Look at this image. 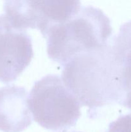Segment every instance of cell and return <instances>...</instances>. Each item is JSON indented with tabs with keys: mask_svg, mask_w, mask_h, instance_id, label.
Listing matches in <instances>:
<instances>
[{
	"mask_svg": "<svg viewBox=\"0 0 131 132\" xmlns=\"http://www.w3.org/2000/svg\"><path fill=\"white\" fill-rule=\"evenodd\" d=\"M80 0H4L5 16L15 28H37L44 36L52 26L74 16Z\"/></svg>",
	"mask_w": 131,
	"mask_h": 132,
	"instance_id": "277c9868",
	"label": "cell"
},
{
	"mask_svg": "<svg viewBox=\"0 0 131 132\" xmlns=\"http://www.w3.org/2000/svg\"><path fill=\"white\" fill-rule=\"evenodd\" d=\"M107 132H131V113L120 116L110 123Z\"/></svg>",
	"mask_w": 131,
	"mask_h": 132,
	"instance_id": "ba28073f",
	"label": "cell"
},
{
	"mask_svg": "<svg viewBox=\"0 0 131 132\" xmlns=\"http://www.w3.org/2000/svg\"><path fill=\"white\" fill-rule=\"evenodd\" d=\"M110 41L119 73V100L125 107L131 104V21L122 24Z\"/></svg>",
	"mask_w": 131,
	"mask_h": 132,
	"instance_id": "52a82bcc",
	"label": "cell"
},
{
	"mask_svg": "<svg viewBox=\"0 0 131 132\" xmlns=\"http://www.w3.org/2000/svg\"><path fill=\"white\" fill-rule=\"evenodd\" d=\"M62 79L90 112L119 103L118 67L110 41L97 50L79 54L64 66Z\"/></svg>",
	"mask_w": 131,
	"mask_h": 132,
	"instance_id": "6da1fadb",
	"label": "cell"
},
{
	"mask_svg": "<svg viewBox=\"0 0 131 132\" xmlns=\"http://www.w3.org/2000/svg\"><path fill=\"white\" fill-rule=\"evenodd\" d=\"M33 57L32 39L26 30L15 28L5 14L0 15V81H15Z\"/></svg>",
	"mask_w": 131,
	"mask_h": 132,
	"instance_id": "5b68a950",
	"label": "cell"
},
{
	"mask_svg": "<svg viewBox=\"0 0 131 132\" xmlns=\"http://www.w3.org/2000/svg\"><path fill=\"white\" fill-rule=\"evenodd\" d=\"M112 34L108 17L100 9L88 6H81L74 16L50 27L44 37L49 58L64 67L79 54L106 45Z\"/></svg>",
	"mask_w": 131,
	"mask_h": 132,
	"instance_id": "7a4b0ae2",
	"label": "cell"
},
{
	"mask_svg": "<svg viewBox=\"0 0 131 132\" xmlns=\"http://www.w3.org/2000/svg\"><path fill=\"white\" fill-rule=\"evenodd\" d=\"M28 104L33 120L53 131L68 130L81 116L79 101L57 74L44 76L34 84Z\"/></svg>",
	"mask_w": 131,
	"mask_h": 132,
	"instance_id": "3957f363",
	"label": "cell"
},
{
	"mask_svg": "<svg viewBox=\"0 0 131 132\" xmlns=\"http://www.w3.org/2000/svg\"><path fill=\"white\" fill-rule=\"evenodd\" d=\"M32 122L26 89L15 85L0 88V131L21 132Z\"/></svg>",
	"mask_w": 131,
	"mask_h": 132,
	"instance_id": "8992f818",
	"label": "cell"
},
{
	"mask_svg": "<svg viewBox=\"0 0 131 132\" xmlns=\"http://www.w3.org/2000/svg\"><path fill=\"white\" fill-rule=\"evenodd\" d=\"M61 132H67V131H61ZM71 132H80V131H71Z\"/></svg>",
	"mask_w": 131,
	"mask_h": 132,
	"instance_id": "9c48e42d",
	"label": "cell"
}]
</instances>
